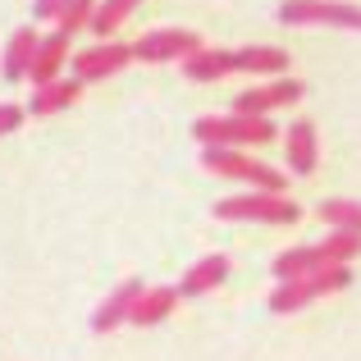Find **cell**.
<instances>
[{
    "label": "cell",
    "instance_id": "8fae6325",
    "mask_svg": "<svg viewBox=\"0 0 361 361\" xmlns=\"http://www.w3.org/2000/svg\"><path fill=\"white\" fill-rule=\"evenodd\" d=\"M78 97H82V82H78V78H51V82H37V87H32V101H27V115H37V119L60 115V110H69Z\"/></svg>",
    "mask_w": 361,
    "mask_h": 361
},
{
    "label": "cell",
    "instance_id": "6da1fadb",
    "mask_svg": "<svg viewBox=\"0 0 361 361\" xmlns=\"http://www.w3.org/2000/svg\"><path fill=\"white\" fill-rule=\"evenodd\" d=\"M348 283H353V270L343 261L320 265V270H307V274H293V279H279V288L270 293V311L274 316H293V311L311 307L316 298H329V293L348 288Z\"/></svg>",
    "mask_w": 361,
    "mask_h": 361
},
{
    "label": "cell",
    "instance_id": "cb8c5ba5",
    "mask_svg": "<svg viewBox=\"0 0 361 361\" xmlns=\"http://www.w3.org/2000/svg\"><path fill=\"white\" fill-rule=\"evenodd\" d=\"M64 5H69V0H37V5H32V14L42 18V23H55V18L64 14Z\"/></svg>",
    "mask_w": 361,
    "mask_h": 361
},
{
    "label": "cell",
    "instance_id": "2e32d148",
    "mask_svg": "<svg viewBox=\"0 0 361 361\" xmlns=\"http://www.w3.org/2000/svg\"><path fill=\"white\" fill-rule=\"evenodd\" d=\"M37 27H18L14 37H9V46H5V55H0V73H5L9 82H18V78H27V69H32V55H37Z\"/></svg>",
    "mask_w": 361,
    "mask_h": 361
},
{
    "label": "cell",
    "instance_id": "5bb4252c",
    "mask_svg": "<svg viewBox=\"0 0 361 361\" xmlns=\"http://www.w3.org/2000/svg\"><path fill=\"white\" fill-rule=\"evenodd\" d=\"M174 307H178V283H156V288H142L137 293L128 320H133V325H160Z\"/></svg>",
    "mask_w": 361,
    "mask_h": 361
},
{
    "label": "cell",
    "instance_id": "9a60e30c",
    "mask_svg": "<svg viewBox=\"0 0 361 361\" xmlns=\"http://www.w3.org/2000/svg\"><path fill=\"white\" fill-rule=\"evenodd\" d=\"M137 293H142V279H123L119 288L97 307V316H92V329H97V334H110L115 325H123V320H128V311H133V302H137Z\"/></svg>",
    "mask_w": 361,
    "mask_h": 361
},
{
    "label": "cell",
    "instance_id": "ac0fdd59",
    "mask_svg": "<svg viewBox=\"0 0 361 361\" xmlns=\"http://www.w3.org/2000/svg\"><path fill=\"white\" fill-rule=\"evenodd\" d=\"M320 265H334L325 247H288V252L274 256V279H293V274H307V270H320Z\"/></svg>",
    "mask_w": 361,
    "mask_h": 361
},
{
    "label": "cell",
    "instance_id": "8992f818",
    "mask_svg": "<svg viewBox=\"0 0 361 361\" xmlns=\"http://www.w3.org/2000/svg\"><path fill=\"white\" fill-rule=\"evenodd\" d=\"M202 51V37L192 27H160V32H147L137 46H133V60L142 64H169V60H183V55Z\"/></svg>",
    "mask_w": 361,
    "mask_h": 361
},
{
    "label": "cell",
    "instance_id": "5b68a950",
    "mask_svg": "<svg viewBox=\"0 0 361 361\" xmlns=\"http://www.w3.org/2000/svg\"><path fill=\"white\" fill-rule=\"evenodd\" d=\"M279 23L283 27H348V32H361V5H348V0H283Z\"/></svg>",
    "mask_w": 361,
    "mask_h": 361
},
{
    "label": "cell",
    "instance_id": "7402d4cb",
    "mask_svg": "<svg viewBox=\"0 0 361 361\" xmlns=\"http://www.w3.org/2000/svg\"><path fill=\"white\" fill-rule=\"evenodd\" d=\"M92 14H97V0H69V5H64V14L55 18V23H60V32H78V27H92Z\"/></svg>",
    "mask_w": 361,
    "mask_h": 361
},
{
    "label": "cell",
    "instance_id": "603a6c76",
    "mask_svg": "<svg viewBox=\"0 0 361 361\" xmlns=\"http://www.w3.org/2000/svg\"><path fill=\"white\" fill-rule=\"evenodd\" d=\"M23 119H27L23 106H14V101H0V137H5V133H14Z\"/></svg>",
    "mask_w": 361,
    "mask_h": 361
},
{
    "label": "cell",
    "instance_id": "3957f363",
    "mask_svg": "<svg viewBox=\"0 0 361 361\" xmlns=\"http://www.w3.org/2000/svg\"><path fill=\"white\" fill-rule=\"evenodd\" d=\"M202 165L220 178H238L247 188H265V192H288V174L265 160L247 156L243 147H202Z\"/></svg>",
    "mask_w": 361,
    "mask_h": 361
},
{
    "label": "cell",
    "instance_id": "7a4b0ae2",
    "mask_svg": "<svg viewBox=\"0 0 361 361\" xmlns=\"http://www.w3.org/2000/svg\"><path fill=\"white\" fill-rule=\"evenodd\" d=\"M215 220H229V224H298L302 220V206L283 192H265V188H252L243 197H224L215 202Z\"/></svg>",
    "mask_w": 361,
    "mask_h": 361
},
{
    "label": "cell",
    "instance_id": "d6986e66",
    "mask_svg": "<svg viewBox=\"0 0 361 361\" xmlns=\"http://www.w3.org/2000/svg\"><path fill=\"white\" fill-rule=\"evenodd\" d=\"M137 5H142V0H101L97 14H92V32H97V37H110L115 27H123L133 14H137Z\"/></svg>",
    "mask_w": 361,
    "mask_h": 361
},
{
    "label": "cell",
    "instance_id": "e0dca14e",
    "mask_svg": "<svg viewBox=\"0 0 361 361\" xmlns=\"http://www.w3.org/2000/svg\"><path fill=\"white\" fill-rule=\"evenodd\" d=\"M233 60H238V73H256V78H279L288 69V51L279 46H238Z\"/></svg>",
    "mask_w": 361,
    "mask_h": 361
},
{
    "label": "cell",
    "instance_id": "4fadbf2b",
    "mask_svg": "<svg viewBox=\"0 0 361 361\" xmlns=\"http://www.w3.org/2000/svg\"><path fill=\"white\" fill-rule=\"evenodd\" d=\"M64 64H69V32H60V27H55L51 37H42V42H37L32 69H27L32 87H37V82H51V78H60V69H64Z\"/></svg>",
    "mask_w": 361,
    "mask_h": 361
},
{
    "label": "cell",
    "instance_id": "30bf717a",
    "mask_svg": "<svg viewBox=\"0 0 361 361\" xmlns=\"http://www.w3.org/2000/svg\"><path fill=\"white\" fill-rule=\"evenodd\" d=\"M229 270H233V261L224 252L202 256L192 270H183V279H178V298H206V293H215L224 279H229Z\"/></svg>",
    "mask_w": 361,
    "mask_h": 361
},
{
    "label": "cell",
    "instance_id": "ffe728a7",
    "mask_svg": "<svg viewBox=\"0 0 361 361\" xmlns=\"http://www.w3.org/2000/svg\"><path fill=\"white\" fill-rule=\"evenodd\" d=\"M320 220L329 229H357L361 233V202H353V197H325L320 202Z\"/></svg>",
    "mask_w": 361,
    "mask_h": 361
},
{
    "label": "cell",
    "instance_id": "9c48e42d",
    "mask_svg": "<svg viewBox=\"0 0 361 361\" xmlns=\"http://www.w3.org/2000/svg\"><path fill=\"white\" fill-rule=\"evenodd\" d=\"M283 151H288V169L298 178L316 174V160H320V133L311 119H293L288 133H283Z\"/></svg>",
    "mask_w": 361,
    "mask_h": 361
},
{
    "label": "cell",
    "instance_id": "52a82bcc",
    "mask_svg": "<svg viewBox=\"0 0 361 361\" xmlns=\"http://www.w3.org/2000/svg\"><path fill=\"white\" fill-rule=\"evenodd\" d=\"M128 64H133V46L106 37L101 46H87V51L73 55V78L78 82H101V78H110V73L128 69Z\"/></svg>",
    "mask_w": 361,
    "mask_h": 361
},
{
    "label": "cell",
    "instance_id": "7c38bea8",
    "mask_svg": "<svg viewBox=\"0 0 361 361\" xmlns=\"http://www.w3.org/2000/svg\"><path fill=\"white\" fill-rule=\"evenodd\" d=\"M178 64H183V78H188V82H220V78H229V73H238L233 51H211V46L183 55Z\"/></svg>",
    "mask_w": 361,
    "mask_h": 361
},
{
    "label": "cell",
    "instance_id": "44dd1931",
    "mask_svg": "<svg viewBox=\"0 0 361 361\" xmlns=\"http://www.w3.org/2000/svg\"><path fill=\"white\" fill-rule=\"evenodd\" d=\"M320 247H325L329 252V261H357L361 256V233L357 229H334V233H325V238H320Z\"/></svg>",
    "mask_w": 361,
    "mask_h": 361
},
{
    "label": "cell",
    "instance_id": "ba28073f",
    "mask_svg": "<svg viewBox=\"0 0 361 361\" xmlns=\"http://www.w3.org/2000/svg\"><path fill=\"white\" fill-rule=\"evenodd\" d=\"M307 97V82L298 78H274V82H261V87H247L238 92V101H233V110H243V115H270V110H283L293 106V101Z\"/></svg>",
    "mask_w": 361,
    "mask_h": 361
},
{
    "label": "cell",
    "instance_id": "277c9868",
    "mask_svg": "<svg viewBox=\"0 0 361 361\" xmlns=\"http://www.w3.org/2000/svg\"><path fill=\"white\" fill-rule=\"evenodd\" d=\"M192 133L202 147H265V142H274V123L265 115H243V110L202 115L192 123Z\"/></svg>",
    "mask_w": 361,
    "mask_h": 361
}]
</instances>
